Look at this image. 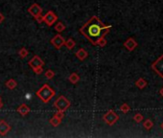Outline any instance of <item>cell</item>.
Wrapping results in <instances>:
<instances>
[{"label": "cell", "instance_id": "obj_16", "mask_svg": "<svg viewBox=\"0 0 163 138\" xmlns=\"http://www.w3.org/2000/svg\"><path fill=\"white\" fill-rule=\"evenodd\" d=\"M69 82L72 83H77L80 80V76L77 74V73H72V74L69 76Z\"/></svg>", "mask_w": 163, "mask_h": 138}, {"label": "cell", "instance_id": "obj_24", "mask_svg": "<svg viewBox=\"0 0 163 138\" xmlns=\"http://www.w3.org/2000/svg\"><path fill=\"white\" fill-rule=\"evenodd\" d=\"M54 76H55V72L51 70V69H48V70L45 72V78H47L48 80L53 79Z\"/></svg>", "mask_w": 163, "mask_h": 138}, {"label": "cell", "instance_id": "obj_28", "mask_svg": "<svg viewBox=\"0 0 163 138\" xmlns=\"http://www.w3.org/2000/svg\"><path fill=\"white\" fill-rule=\"evenodd\" d=\"M35 18H36V20H37L38 23H41L42 21H43V15H41V14L38 15V17H36Z\"/></svg>", "mask_w": 163, "mask_h": 138}, {"label": "cell", "instance_id": "obj_25", "mask_svg": "<svg viewBox=\"0 0 163 138\" xmlns=\"http://www.w3.org/2000/svg\"><path fill=\"white\" fill-rule=\"evenodd\" d=\"M143 118H144V116H143L141 113H136L133 116V120L136 123H140V122L143 121Z\"/></svg>", "mask_w": 163, "mask_h": 138}, {"label": "cell", "instance_id": "obj_19", "mask_svg": "<svg viewBox=\"0 0 163 138\" xmlns=\"http://www.w3.org/2000/svg\"><path fill=\"white\" fill-rule=\"evenodd\" d=\"M65 28H66V26H65L63 22H58L56 26H55V30L57 31L58 33H61L63 31L65 30Z\"/></svg>", "mask_w": 163, "mask_h": 138}, {"label": "cell", "instance_id": "obj_14", "mask_svg": "<svg viewBox=\"0 0 163 138\" xmlns=\"http://www.w3.org/2000/svg\"><path fill=\"white\" fill-rule=\"evenodd\" d=\"M135 86H136L139 89H143V88H145L147 86H148V82L143 79V78H139L136 82H135Z\"/></svg>", "mask_w": 163, "mask_h": 138}, {"label": "cell", "instance_id": "obj_32", "mask_svg": "<svg viewBox=\"0 0 163 138\" xmlns=\"http://www.w3.org/2000/svg\"><path fill=\"white\" fill-rule=\"evenodd\" d=\"M161 129H163V123H162V124H161Z\"/></svg>", "mask_w": 163, "mask_h": 138}, {"label": "cell", "instance_id": "obj_30", "mask_svg": "<svg viewBox=\"0 0 163 138\" xmlns=\"http://www.w3.org/2000/svg\"><path fill=\"white\" fill-rule=\"evenodd\" d=\"M159 94L161 95V97L163 98V86L160 88V90H159Z\"/></svg>", "mask_w": 163, "mask_h": 138}, {"label": "cell", "instance_id": "obj_4", "mask_svg": "<svg viewBox=\"0 0 163 138\" xmlns=\"http://www.w3.org/2000/svg\"><path fill=\"white\" fill-rule=\"evenodd\" d=\"M103 120L108 126H112V125H114L115 123L119 120V116L114 112L113 110H108L106 114H104Z\"/></svg>", "mask_w": 163, "mask_h": 138}, {"label": "cell", "instance_id": "obj_31", "mask_svg": "<svg viewBox=\"0 0 163 138\" xmlns=\"http://www.w3.org/2000/svg\"><path fill=\"white\" fill-rule=\"evenodd\" d=\"M3 106V103H2V100H1V97H0V109H1V107Z\"/></svg>", "mask_w": 163, "mask_h": 138}, {"label": "cell", "instance_id": "obj_11", "mask_svg": "<svg viewBox=\"0 0 163 138\" xmlns=\"http://www.w3.org/2000/svg\"><path fill=\"white\" fill-rule=\"evenodd\" d=\"M10 130H11V126L6 121L4 120L0 121V135L5 136Z\"/></svg>", "mask_w": 163, "mask_h": 138}, {"label": "cell", "instance_id": "obj_5", "mask_svg": "<svg viewBox=\"0 0 163 138\" xmlns=\"http://www.w3.org/2000/svg\"><path fill=\"white\" fill-rule=\"evenodd\" d=\"M152 69L161 79H163V55H161L156 61H154L152 64Z\"/></svg>", "mask_w": 163, "mask_h": 138}, {"label": "cell", "instance_id": "obj_21", "mask_svg": "<svg viewBox=\"0 0 163 138\" xmlns=\"http://www.w3.org/2000/svg\"><path fill=\"white\" fill-rule=\"evenodd\" d=\"M96 45L100 46V47H105V46L107 45V40L105 38V37H100L98 40L96 42Z\"/></svg>", "mask_w": 163, "mask_h": 138}, {"label": "cell", "instance_id": "obj_3", "mask_svg": "<svg viewBox=\"0 0 163 138\" xmlns=\"http://www.w3.org/2000/svg\"><path fill=\"white\" fill-rule=\"evenodd\" d=\"M54 106H55L58 110L63 111L64 112V111L67 110L69 109V106H70V101H68L64 96H60V97L55 101V103H54Z\"/></svg>", "mask_w": 163, "mask_h": 138}, {"label": "cell", "instance_id": "obj_13", "mask_svg": "<svg viewBox=\"0 0 163 138\" xmlns=\"http://www.w3.org/2000/svg\"><path fill=\"white\" fill-rule=\"evenodd\" d=\"M88 56V53L85 51L84 48H80L78 51L76 52V57L78 58L80 60H84L87 58Z\"/></svg>", "mask_w": 163, "mask_h": 138}, {"label": "cell", "instance_id": "obj_29", "mask_svg": "<svg viewBox=\"0 0 163 138\" xmlns=\"http://www.w3.org/2000/svg\"><path fill=\"white\" fill-rule=\"evenodd\" d=\"M4 19H5V17H4V15L0 13V23H2L4 21Z\"/></svg>", "mask_w": 163, "mask_h": 138}, {"label": "cell", "instance_id": "obj_8", "mask_svg": "<svg viewBox=\"0 0 163 138\" xmlns=\"http://www.w3.org/2000/svg\"><path fill=\"white\" fill-rule=\"evenodd\" d=\"M28 64L31 68L34 69V68H37V67H42L44 65V61L42 60L40 57L36 55V56H34L32 60H30Z\"/></svg>", "mask_w": 163, "mask_h": 138}, {"label": "cell", "instance_id": "obj_18", "mask_svg": "<svg viewBox=\"0 0 163 138\" xmlns=\"http://www.w3.org/2000/svg\"><path fill=\"white\" fill-rule=\"evenodd\" d=\"M61 119L60 118H58L57 116H55V115H54V116L51 118V119H50V124H51L53 126H59L60 124H61Z\"/></svg>", "mask_w": 163, "mask_h": 138}, {"label": "cell", "instance_id": "obj_27", "mask_svg": "<svg viewBox=\"0 0 163 138\" xmlns=\"http://www.w3.org/2000/svg\"><path fill=\"white\" fill-rule=\"evenodd\" d=\"M33 70L36 74H41L42 71H43V69H42V67H37V68H34Z\"/></svg>", "mask_w": 163, "mask_h": 138}, {"label": "cell", "instance_id": "obj_23", "mask_svg": "<svg viewBox=\"0 0 163 138\" xmlns=\"http://www.w3.org/2000/svg\"><path fill=\"white\" fill-rule=\"evenodd\" d=\"M130 109H131L130 106L128 105V104H126V103H124L123 105L120 106V110H121L123 113H128L130 111Z\"/></svg>", "mask_w": 163, "mask_h": 138}, {"label": "cell", "instance_id": "obj_17", "mask_svg": "<svg viewBox=\"0 0 163 138\" xmlns=\"http://www.w3.org/2000/svg\"><path fill=\"white\" fill-rule=\"evenodd\" d=\"M64 45L66 46L67 49L71 50V49H73V48L75 47L76 42H75V40H72V38H69V40H67L66 41L64 42Z\"/></svg>", "mask_w": 163, "mask_h": 138}, {"label": "cell", "instance_id": "obj_6", "mask_svg": "<svg viewBox=\"0 0 163 138\" xmlns=\"http://www.w3.org/2000/svg\"><path fill=\"white\" fill-rule=\"evenodd\" d=\"M57 20H58V17L52 11H48L46 13V14L43 15V22L48 26H52Z\"/></svg>", "mask_w": 163, "mask_h": 138}, {"label": "cell", "instance_id": "obj_10", "mask_svg": "<svg viewBox=\"0 0 163 138\" xmlns=\"http://www.w3.org/2000/svg\"><path fill=\"white\" fill-rule=\"evenodd\" d=\"M28 13L30 14H32V17H38V15L41 14L42 9H41V7L40 5H38L37 3H35L28 9Z\"/></svg>", "mask_w": 163, "mask_h": 138}, {"label": "cell", "instance_id": "obj_9", "mask_svg": "<svg viewBox=\"0 0 163 138\" xmlns=\"http://www.w3.org/2000/svg\"><path fill=\"white\" fill-rule=\"evenodd\" d=\"M124 47H125L128 51L131 52L137 47V42L133 37H129L125 42H124Z\"/></svg>", "mask_w": 163, "mask_h": 138}, {"label": "cell", "instance_id": "obj_12", "mask_svg": "<svg viewBox=\"0 0 163 138\" xmlns=\"http://www.w3.org/2000/svg\"><path fill=\"white\" fill-rule=\"evenodd\" d=\"M17 112L20 113L21 116H26V115L30 112L31 109H30V107L27 105H25V104H22V105H20L17 107Z\"/></svg>", "mask_w": 163, "mask_h": 138}, {"label": "cell", "instance_id": "obj_7", "mask_svg": "<svg viewBox=\"0 0 163 138\" xmlns=\"http://www.w3.org/2000/svg\"><path fill=\"white\" fill-rule=\"evenodd\" d=\"M64 42H65V40H64L63 37H61L60 34H57V36H55L51 40V44L56 49H61L64 45Z\"/></svg>", "mask_w": 163, "mask_h": 138}, {"label": "cell", "instance_id": "obj_22", "mask_svg": "<svg viewBox=\"0 0 163 138\" xmlns=\"http://www.w3.org/2000/svg\"><path fill=\"white\" fill-rule=\"evenodd\" d=\"M28 54H29L28 50H27L26 48H24V47L21 48V49L18 51V55L20 56L21 59H24V58H26L27 56H28Z\"/></svg>", "mask_w": 163, "mask_h": 138}, {"label": "cell", "instance_id": "obj_20", "mask_svg": "<svg viewBox=\"0 0 163 138\" xmlns=\"http://www.w3.org/2000/svg\"><path fill=\"white\" fill-rule=\"evenodd\" d=\"M143 126H144V128L147 130H150L154 126V123L151 119H147V120H145L144 123H143Z\"/></svg>", "mask_w": 163, "mask_h": 138}, {"label": "cell", "instance_id": "obj_26", "mask_svg": "<svg viewBox=\"0 0 163 138\" xmlns=\"http://www.w3.org/2000/svg\"><path fill=\"white\" fill-rule=\"evenodd\" d=\"M55 116H57L58 118H60L61 120H63V118L64 117V113H63V111L58 110V111H57V113L55 114Z\"/></svg>", "mask_w": 163, "mask_h": 138}, {"label": "cell", "instance_id": "obj_2", "mask_svg": "<svg viewBox=\"0 0 163 138\" xmlns=\"http://www.w3.org/2000/svg\"><path fill=\"white\" fill-rule=\"evenodd\" d=\"M36 95L41 100L42 102L46 104L52 99L54 95H55V91H54L47 83H45L40 88V90L37 91Z\"/></svg>", "mask_w": 163, "mask_h": 138}, {"label": "cell", "instance_id": "obj_1", "mask_svg": "<svg viewBox=\"0 0 163 138\" xmlns=\"http://www.w3.org/2000/svg\"><path fill=\"white\" fill-rule=\"evenodd\" d=\"M111 25H106L100 20L97 17H92L85 24L80 28V33L84 37L91 42L93 45H96L97 40L100 37L107 36L111 29Z\"/></svg>", "mask_w": 163, "mask_h": 138}, {"label": "cell", "instance_id": "obj_15", "mask_svg": "<svg viewBox=\"0 0 163 138\" xmlns=\"http://www.w3.org/2000/svg\"><path fill=\"white\" fill-rule=\"evenodd\" d=\"M5 86L9 88V89H14L15 87H17V82L14 80V79H10L9 80H7L6 82V83H5Z\"/></svg>", "mask_w": 163, "mask_h": 138}]
</instances>
